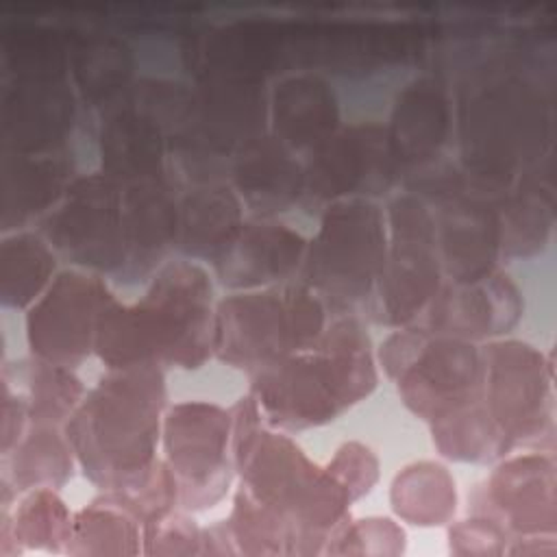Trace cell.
Masks as SVG:
<instances>
[{
	"instance_id": "cell-9",
	"label": "cell",
	"mask_w": 557,
	"mask_h": 557,
	"mask_svg": "<svg viewBox=\"0 0 557 557\" xmlns=\"http://www.w3.org/2000/svg\"><path fill=\"white\" fill-rule=\"evenodd\" d=\"M191 104V83L139 76L98 113L100 172L120 185L168 174V146Z\"/></svg>"
},
{
	"instance_id": "cell-25",
	"label": "cell",
	"mask_w": 557,
	"mask_h": 557,
	"mask_svg": "<svg viewBox=\"0 0 557 557\" xmlns=\"http://www.w3.org/2000/svg\"><path fill=\"white\" fill-rule=\"evenodd\" d=\"M307 239L274 218H250L226 252L213 263L218 281L233 289H261L294 281L300 272Z\"/></svg>"
},
{
	"instance_id": "cell-34",
	"label": "cell",
	"mask_w": 557,
	"mask_h": 557,
	"mask_svg": "<svg viewBox=\"0 0 557 557\" xmlns=\"http://www.w3.org/2000/svg\"><path fill=\"white\" fill-rule=\"evenodd\" d=\"M74 529V516L52 487L24 492L15 509L2 511L0 557L22 550L65 553Z\"/></svg>"
},
{
	"instance_id": "cell-21",
	"label": "cell",
	"mask_w": 557,
	"mask_h": 557,
	"mask_svg": "<svg viewBox=\"0 0 557 557\" xmlns=\"http://www.w3.org/2000/svg\"><path fill=\"white\" fill-rule=\"evenodd\" d=\"M385 133L400 170V181L453 157V87L431 72L407 81L392 102Z\"/></svg>"
},
{
	"instance_id": "cell-42",
	"label": "cell",
	"mask_w": 557,
	"mask_h": 557,
	"mask_svg": "<svg viewBox=\"0 0 557 557\" xmlns=\"http://www.w3.org/2000/svg\"><path fill=\"white\" fill-rule=\"evenodd\" d=\"M405 550V531L392 518L344 520L331 531L324 550L329 555H400Z\"/></svg>"
},
{
	"instance_id": "cell-7",
	"label": "cell",
	"mask_w": 557,
	"mask_h": 557,
	"mask_svg": "<svg viewBox=\"0 0 557 557\" xmlns=\"http://www.w3.org/2000/svg\"><path fill=\"white\" fill-rule=\"evenodd\" d=\"M292 70L363 81L424 65L426 17H287Z\"/></svg>"
},
{
	"instance_id": "cell-10",
	"label": "cell",
	"mask_w": 557,
	"mask_h": 557,
	"mask_svg": "<svg viewBox=\"0 0 557 557\" xmlns=\"http://www.w3.org/2000/svg\"><path fill=\"white\" fill-rule=\"evenodd\" d=\"M379 361L405 407L426 422L466 407L481 394V348L420 324L389 333L379 348Z\"/></svg>"
},
{
	"instance_id": "cell-12",
	"label": "cell",
	"mask_w": 557,
	"mask_h": 557,
	"mask_svg": "<svg viewBox=\"0 0 557 557\" xmlns=\"http://www.w3.org/2000/svg\"><path fill=\"white\" fill-rule=\"evenodd\" d=\"M481 361V400L511 446L553 453V355L520 339H490Z\"/></svg>"
},
{
	"instance_id": "cell-11",
	"label": "cell",
	"mask_w": 557,
	"mask_h": 557,
	"mask_svg": "<svg viewBox=\"0 0 557 557\" xmlns=\"http://www.w3.org/2000/svg\"><path fill=\"white\" fill-rule=\"evenodd\" d=\"M387 248L368 311L374 322L398 329L416 324L444 283L431 207L398 191L385 211Z\"/></svg>"
},
{
	"instance_id": "cell-32",
	"label": "cell",
	"mask_w": 557,
	"mask_h": 557,
	"mask_svg": "<svg viewBox=\"0 0 557 557\" xmlns=\"http://www.w3.org/2000/svg\"><path fill=\"white\" fill-rule=\"evenodd\" d=\"M74 461L63 426L30 424L24 437L2 455V505L11 494L61 487L72 476Z\"/></svg>"
},
{
	"instance_id": "cell-44",
	"label": "cell",
	"mask_w": 557,
	"mask_h": 557,
	"mask_svg": "<svg viewBox=\"0 0 557 557\" xmlns=\"http://www.w3.org/2000/svg\"><path fill=\"white\" fill-rule=\"evenodd\" d=\"M329 474L348 492L350 500L368 494L379 479V459L361 442L342 444L326 466Z\"/></svg>"
},
{
	"instance_id": "cell-5",
	"label": "cell",
	"mask_w": 557,
	"mask_h": 557,
	"mask_svg": "<svg viewBox=\"0 0 557 557\" xmlns=\"http://www.w3.org/2000/svg\"><path fill=\"white\" fill-rule=\"evenodd\" d=\"M329 307L298 278L233 292L215 305L213 355L255 374L287 355L313 346L326 322Z\"/></svg>"
},
{
	"instance_id": "cell-30",
	"label": "cell",
	"mask_w": 557,
	"mask_h": 557,
	"mask_svg": "<svg viewBox=\"0 0 557 557\" xmlns=\"http://www.w3.org/2000/svg\"><path fill=\"white\" fill-rule=\"evenodd\" d=\"M137 52L115 30L74 28L70 46V83L85 111L100 113L137 81Z\"/></svg>"
},
{
	"instance_id": "cell-6",
	"label": "cell",
	"mask_w": 557,
	"mask_h": 557,
	"mask_svg": "<svg viewBox=\"0 0 557 557\" xmlns=\"http://www.w3.org/2000/svg\"><path fill=\"white\" fill-rule=\"evenodd\" d=\"M265 83L194 78L191 104L168 146V174L183 187L228 181L233 157L268 133Z\"/></svg>"
},
{
	"instance_id": "cell-3",
	"label": "cell",
	"mask_w": 557,
	"mask_h": 557,
	"mask_svg": "<svg viewBox=\"0 0 557 557\" xmlns=\"http://www.w3.org/2000/svg\"><path fill=\"white\" fill-rule=\"evenodd\" d=\"M376 359L357 313H331L320 339L250 374V394L281 431L333 422L376 387Z\"/></svg>"
},
{
	"instance_id": "cell-15",
	"label": "cell",
	"mask_w": 557,
	"mask_h": 557,
	"mask_svg": "<svg viewBox=\"0 0 557 557\" xmlns=\"http://www.w3.org/2000/svg\"><path fill=\"white\" fill-rule=\"evenodd\" d=\"M37 226L57 257L115 276L122 265V185L100 170L76 174Z\"/></svg>"
},
{
	"instance_id": "cell-20",
	"label": "cell",
	"mask_w": 557,
	"mask_h": 557,
	"mask_svg": "<svg viewBox=\"0 0 557 557\" xmlns=\"http://www.w3.org/2000/svg\"><path fill=\"white\" fill-rule=\"evenodd\" d=\"M83 111L70 78H2L0 148L7 154L67 152Z\"/></svg>"
},
{
	"instance_id": "cell-41",
	"label": "cell",
	"mask_w": 557,
	"mask_h": 557,
	"mask_svg": "<svg viewBox=\"0 0 557 557\" xmlns=\"http://www.w3.org/2000/svg\"><path fill=\"white\" fill-rule=\"evenodd\" d=\"M102 498L131 513L144 527L174 511L178 505V485L165 459H157L139 479L124 487L102 492Z\"/></svg>"
},
{
	"instance_id": "cell-38",
	"label": "cell",
	"mask_w": 557,
	"mask_h": 557,
	"mask_svg": "<svg viewBox=\"0 0 557 557\" xmlns=\"http://www.w3.org/2000/svg\"><path fill=\"white\" fill-rule=\"evenodd\" d=\"M435 448L466 463H492L507 457L513 446L485 409L481 394L466 407L431 422Z\"/></svg>"
},
{
	"instance_id": "cell-8",
	"label": "cell",
	"mask_w": 557,
	"mask_h": 557,
	"mask_svg": "<svg viewBox=\"0 0 557 557\" xmlns=\"http://www.w3.org/2000/svg\"><path fill=\"white\" fill-rule=\"evenodd\" d=\"M387 248V220L372 198H344L322 209L307 242L298 281L311 287L329 313H357L372 298Z\"/></svg>"
},
{
	"instance_id": "cell-29",
	"label": "cell",
	"mask_w": 557,
	"mask_h": 557,
	"mask_svg": "<svg viewBox=\"0 0 557 557\" xmlns=\"http://www.w3.org/2000/svg\"><path fill=\"white\" fill-rule=\"evenodd\" d=\"M555 152L524 170L498 200L500 257L527 259L542 252L555 224Z\"/></svg>"
},
{
	"instance_id": "cell-46",
	"label": "cell",
	"mask_w": 557,
	"mask_h": 557,
	"mask_svg": "<svg viewBox=\"0 0 557 557\" xmlns=\"http://www.w3.org/2000/svg\"><path fill=\"white\" fill-rule=\"evenodd\" d=\"M2 396H0V450L2 455L9 453L26 433V429L30 426L28 422V413L24 403L20 400V396L4 383H0Z\"/></svg>"
},
{
	"instance_id": "cell-31",
	"label": "cell",
	"mask_w": 557,
	"mask_h": 557,
	"mask_svg": "<svg viewBox=\"0 0 557 557\" xmlns=\"http://www.w3.org/2000/svg\"><path fill=\"white\" fill-rule=\"evenodd\" d=\"M244 211V202L228 181L183 187L176 252L185 259L215 263L246 222Z\"/></svg>"
},
{
	"instance_id": "cell-40",
	"label": "cell",
	"mask_w": 557,
	"mask_h": 557,
	"mask_svg": "<svg viewBox=\"0 0 557 557\" xmlns=\"http://www.w3.org/2000/svg\"><path fill=\"white\" fill-rule=\"evenodd\" d=\"M67 555L131 557L141 553V524L117 505L96 498L74 516Z\"/></svg>"
},
{
	"instance_id": "cell-24",
	"label": "cell",
	"mask_w": 557,
	"mask_h": 557,
	"mask_svg": "<svg viewBox=\"0 0 557 557\" xmlns=\"http://www.w3.org/2000/svg\"><path fill=\"white\" fill-rule=\"evenodd\" d=\"M178 196L170 174L122 185V265L113 278L126 285L152 278L176 250Z\"/></svg>"
},
{
	"instance_id": "cell-13",
	"label": "cell",
	"mask_w": 557,
	"mask_h": 557,
	"mask_svg": "<svg viewBox=\"0 0 557 557\" xmlns=\"http://www.w3.org/2000/svg\"><path fill=\"white\" fill-rule=\"evenodd\" d=\"M231 457L242 479V490L285 513L296 524L322 468L285 431L274 429L263 418L250 392L231 409Z\"/></svg>"
},
{
	"instance_id": "cell-18",
	"label": "cell",
	"mask_w": 557,
	"mask_h": 557,
	"mask_svg": "<svg viewBox=\"0 0 557 557\" xmlns=\"http://www.w3.org/2000/svg\"><path fill=\"white\" fill-rule=\"evenodd\" d=\"M305 209H324L344 198H372L387 194L400 170L392 154L385 124L366 120L342 124L331 137L302 157Z\"/></svg>"
},
{
	"instance_id": "cell-2",
	"label": "cell",
	"mask_w": 557,
	"mask_h": 557,
	"mask_svg": "<svg viewBox=\"0 0 557 557\" xmlns=\"http://www.w3.org/2000/svg\"><path fill=\"white\" fill-rule=\"evenodd\" d=\"M213 315L207 270L194 259H172L152 274L137 302L113 300L102 311L94 352L109 370H196L213 355Z\"/></svg>"
},
{
	"instance_id": "cell-17",
	"label": "cell",
	"mask_w": 557,
	"mask_h": 557,
	"mask_svg": "<svg viewBox=\"0 0 557 557\" xmlns=\"http://www.w3.org/2000/svg\"><path fill=\"white\" fill-rule=\"evenodd\" d=\"M163 450L183 509L213 507L233 479L231 409L207 400L176 403L163 416Z\"/></svg>"
},
{
	"instance_id": "cell-37",
	"label": "cell",
	"mask_w": 557,
	"mask_h": 557,
	"mask_svg": "<svg viewBox=\"0 0 557 557\" xmlns=\"http://www.w3.org/2000/svg\"><path fill=\"white\" fill-rule=\"evenodd\" d=\"M57 265L52 246L33 231L4 233L0 244V300L4 307H30L50 285Z\"/></svg>"
},
{
	"instance_id": "cell-35",
	"label": "cell",
	"mask_w": 557,
	"mask_h": 557,
	"mask_svg": "<svg viewBox=\"0 0 557 557\" xmlns=\"http://www.w3.org/2000/svg\"><path fill=\"white\" fill-rule=\"evenodd\" d=\"M74 28L17 20L0 30L2 78H70Z\"/></svg>"
},
{
	"instance_id": "cell-14",
	"label": "cell",
	"mask_w": 557,
	"mask_h": 557,
	"mask_svg": "<svg viewBox=\"0 0 557 557\" xmlns=\"http://www.w3.org/2000/svg\"><path fill=\"white\" fill-rule=\"evenodd\" d=\"M422 200L431 207L444 281H476L498 268V196L474 185L455 165L426 187Z\"/></svg>"
},
{
	"instance_id": "cell-45",
	"label": "cell",
	"mask_w": 557,
	"mask_h": 557,
	"mask_svg": "<svg viewBox=\"0 0 557 557\" xmlns=\"http://www.w3.org/2000/svg\"><path fill=\"white\" fill-rule=\"evenodd\" d=\"M509 533L490 516L476 513L472 518L459 520L448 529V546L455 555H503L507 550Z\"/></svg>"
},
{
	"instance_id": "cell-43",
	"label": "cell",
	"mask_w": 557,
	"mask_h": 557,
	"mask_svg": "<svg viewBox=\"0 0 557 557\" xmlns=\"http://www.w3.org/2000/svg\"><path fill=\"white\" fill-rule=\"evenodd\" d=\"M202 529L185 513L170 511L141 527L144 555H200Z\"/></svg>"
},
{
	"instance_id": "cell-4",
	"label": "cell",
	"mask_w": 557,
	"mask_h": 557,
	"mask_svg": "<svg viewBox=\"0 0 557 557\" xmlns=\"http://www.w3.org/2000/svg\"><path fill=\"white\" fill-rule=\"evenodd\" d=\"M163 368L109 370L63 431L85 476L102 492L124 487L157 461L163 429Z\"/></svg>"
},
{
	"instance_id": "cell-16",
	"label": "cell",
	"mask_w": 557,
	"mask_h": 557,
	"mask_svg": "<svg viewBox=\"0 0 557 557\" xmlns=\"http://www.w3.org/2000/svg\"><path fill=\"white\" fill-rule=\"evenodd\" d=\"M178 59L191 78L265 83L283 76L292 70L287 17L246 15L191 24Z\"/></svg>"
},
{
	"instance_id": "cell-28",
	"label": "cell",
	"mask_w": 557,
	"mask_h": 557,
	"mask_svg": "<svg viewBox=\"0 0 557 557\" xmlns=\"http://www.w3.org/2000/svg\"><path fill=\"white\" fill-rule=\"evenodd\" d=\"M76 176L67 152L7 154L0 161V226L2 233L24 231L39 222L63 198Z\"/></svg>"
},
{
	"instance_id": "cell-1",
	"label": "cell",
	"mask_w": 557,
	"mask_h": 557,
	"mask_svg": "<svg viewBox=\"0 0 557 557\" xmlns=\"http://www.w3.org/2000/svg\"><path fill=\"white\" fill-rule=\"evenodd\" d=\"M455 157L468 178L503 198L531 165L555 152V39L540 17L513 24L507 41L453 85Z\"/></svg>"
},
{
	"instance_id": "cell-22",
	"label": "cell",
	"mask_w": 557,
	"mask_h": 557,
	"mask_svg": "<svg viewBox=\"0 0 557 557\" xmlns=\"http://www.w3.org/2000/svg\"><path fill=\"white\" fill-rule=\"evenodd\" d=\"M522 309L518 285L496 268L476 281H444L416 324L476 344L507 335L520 322Z\"/></svg>"
},
{
	"instance_id": "cell-48",
	"label": "cell",
	"mask_w": 557,
	"mask_h": 557,
	"mask_svg": "<svg viewBox=\"0 0 557 557\" xmlns=\"http://www.w3.org/2000/svg\"><path fill=\"white\" fill-rule=\"evenodd\" d=\"M200 555H237V546L226 520L202 529Z\"/></svg>"
},
{
	"instance_id": "cell-23",
	"label": "cell",
	"mask_w": 557,
	"mask_h": 557,
	"mask_svg": "<svg viewBox=\"0 0 557 557\" xmlns=\"http://www.w3.org/2000/svg\"><path fill=\"white\" fill-rule=\"evenodd\" d=\"M479 513L494 518L507 533L557 531V468L548 450H529L503 461L485 479Z\"/></svg>"
},
{
	"instance_id": "cell-19",
	"label": "cell",
	"mask_w": 557,
	"mask_h": 557,
	"mask_svg": "<svg viewBox=\"0 0 557 557\" xmlns=\"http://www.w3.org/2000/svg\"><path fill=\"white\" fill-rule=\"evenodd\" d=\"M115 300L100 274L72 268L59 272L28 307L26 339L39 359L76 368L94 352L102 311Z\"/></svg>"
},
{
	"instance_id": "cell-33",
	"label": "cell",
	"mask_w": 557,
	"mask_h": 557,
	"mask_svg": "<svg viewBox=\"0 0 557 557\" xmlns=\"http://www.w3.org/2000/svg\"><path fill=\"white\" fill-rule=\"evenodd\" d=\"M0 383L20 396L30 424L65 426L85 396V387L72 368L35 355L4 363Z\"/></svg>"
},
{
	"instance_id": "cell-47",
	"label": "cell",
	"mask_w": 557,
	"mask_h": 557,
	"mask_svg": "<svg viewBox=\"0 0 557 557\" xmlns=\"http://www.w3.org/2000/svg\"><path fill=\"white\" fill-rule=\"evenodd\" d=\"M511 544H507L509 555H531V557H555L557 555V542L555 533H533V535H516L509 537Z\"/></svg>"
},
{
	"instance_id": "cell-39",
	"label": "cell",
	"mask_w": 557,
	"mask_h": 557,
	"mask_svg": "<svg viewBox=\"0 0 557 557\" xmlns=\"http://www.w3.org/2000/svg\"><path fill=\"white\" fill-rule=\"evenodd\" d=\"M237 553L244 555H311L300 529L281 511L239 487L226 518Z\"/></svg>"
},
{
	"instance_id": "cell-27",
	"label": "cell",
	"mask_w": 557,
	"mask_h": 557,
	"mask_svg": "<svg viewBox=\"0 0 557 557\" xmlns=\"http://www.w3.org/2000/svg\"><path fill=\"white\" fill-rule=\"evenodd\" d=\"M339 126V100L324 74L296 70L274 83L268 107V131L294 152L305 157Z\"/></svg>"
},
{
	"instance_id": "cell-26",
	"label": "cell",
	"mask_w": 557,
	"mask_h": 557,
	"mask_svg": "<svg viewBox=\"0 0 557 557\" xmlns=\"http://www.w3.org/2000/svg\"><path fill=\"white\" fill-rule=\"evenodd\" d=\"M228 183L252 218H274L302 202L305 163L268 131L233 157Z\"/></svg>"
},
{
	"instance_id": "cell-36",
	"label": "cell",
	"mask_w": 557,
	"mask_h": 557,
	"mask_svg": "<svg viewBox=\"0 0 557 557\" xmlns=\"http://www.w3.org/2000/svg\"><path fill=\"white\" fill-rule=\"evenodd\" d=\"M389 503L396 516L409 524H446L457 509L455 479L442 463H409L394 476L389 487Z\"/></svg>"
}]
</instances>
